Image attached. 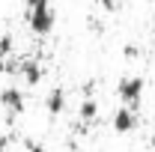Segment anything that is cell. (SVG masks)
Returning a JSON list of instances; mask_svg holds the SVG:
<instances>
[{"instance_id": "obj_4", "label": "cell", "mask_w": 155, "mask_h": 152, "mask_svg": "<svg viewBox=\"0 0 155 152\" xmlns=\"http://www.w3.org/2000/svg\"><path fill=\"white\" fill-rule=\"evenodd\" d=\"M110 125H114L116 134H131L137 128V114L131 111V107H119L114 114V119H110Z\"/></svg>"}, {"instance_id": "obj_5", "label": "cell", "mask_w": 155, "mask_h": 152, "mask_svg": "<svg viewBox=\"0 0 155 152\" xmlns=\"http://www.w3.org/2000/svg\"><path fill=\"white\" fill-rule=\"evenodd\" d=\"M21 78H24L27 87H36L39 81H42V66H39L36 60H24L21 63Z\"/></svg>"}, {"instance_id": "obj_2", "label": "cell", "mask_w": 155, "mask_h": 152, "mask_svg": "<svg viewBox=\"0 0 155 152\" xmlns=\"http://www.w3.org/2000/svg\"><path fill=\"white\" fill-rule=\"evenodd\" d=\"M143 93H146V81L140 75H125V78H119V84H116V95H119V101L125 107H137Z\"/></svg>"}, {"instance_id": "obj_3", "label": "cell", "mask_w": 155, "mask_h": 152, "mask_svg": "<svg viewBox=\"0 0 155 152\" xmlns=\"http://www.w3.org/2000/svg\"><path fill=\"white\" fill-rule=\"evenodd\" d=\"M0 104L9 111V116H18V114H24V107H27V95L21 93L18 87H6V90L0 93Z\"/></svg>"}, {"instance_id": "obj_1", "label": "cell", "mask_w": 155, "mask_h": 152, "mask_svg": "<svg viewBox=\"0 0 155 152\" xmlns=\"http://www.w3.org/2000/svg\"><path fill=\"white\" fill-rule=\"evenodd\" d=\"M27 9V27L36 36H51L57 27V9L51 0H24Z\"/></svg>"}, {"instance_id": "obj_7", "label": "cell", "mask_w": 155, "mask_h": 152, "mask_svg": "<svg viewBox=\"0 0 155 152\" xmlns=\"http://www.w3.org/2000/svg\"><path fill=\"white\" fill-rule=\"evenodd\" d=\"M78 114H81V119H84V122H93V119L98 116V101L93 98V95H90V98H84V101H81V111H78Z\"/></svg>"}, {"instance_id": "obj_8", "label": "cell", "mask_w": 155, "mask_h": 152, "mask_svg": "<svg viewBox=\"0 0 155 152\" xmlns=\"http://www.w3.org/2000/svg\"><path fill=\"white\" fill-rule=\"evenodd\" d=\"M0 152H6V143H3V140H0Z\"/></svg>"}, {"instance_id": "obj_6", "label": "cell", "mask_w": 155, "mask_h": 152, "mask_svg": "<svg viewBox=\"0 0 155 152\" xmlns=\"http://www.w3.org/2000/svg\"><path fill=\"white\" fill-rule=\"evenodd\" d=\"M45 107H48V114L51 116H60L63 114V111H66V93H63V90H51V93H48V98H45Z\"/></svg>"}]
</instances>
